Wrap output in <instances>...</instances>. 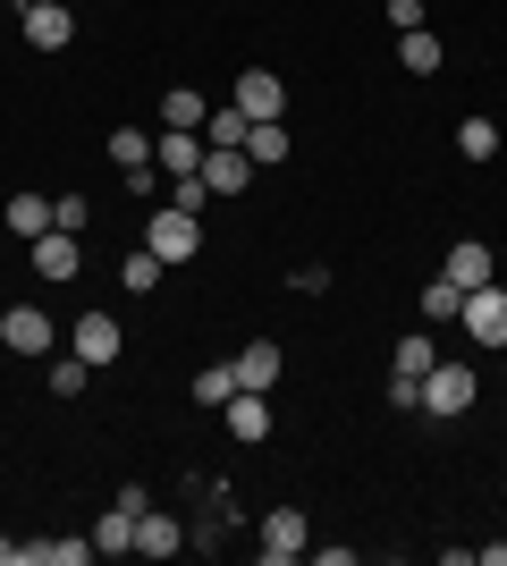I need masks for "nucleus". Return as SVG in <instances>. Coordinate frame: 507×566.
<instances>
[{
	"label": "nucleus",
	"mask_w": 507,
	"mask_h": 566,
	"mask_svg": "<svg viewBox=\"0 0 507 566\" xmlns=\"http://www.w3.org/2000/svg\"><path fill=\"white\" fill-rule=\"evenodd\" d=\"M145 245L169 262V271H187V262L203 254V220H194L187 203H169V195H161V203L145 212Z\"/></svg>",
	"instance_id": "obj_1"
},
{
	"label": "nucleus",
	"mask_w": 507,
	"mask_h": 566,
	"mask_svg": "<svg viewBox=\"0 0 507 566\" xmlns=\"http://www.w3.org/2000/svg\"><path fill=\"white\" fill-rule=\"evenodd\" d=\"M254 549H263L271 566H296L305 549H314V524H305V507H271V516L254 524Z\"/></svg>",
	"instance_id": "obj_2"
},
{
	"label": "nucleus",
	"mask_w": 507,
	"mask_h": 566,
	"mask_svg": "<svg viewBox=\"0 0 507 566\" xmlns=\"http://www.w3.org/2000/svg\"><path fill=\"white\" fill-rule=\"evenodd\" d=\"M457 331L474 338V347H507V287H465V305H457Z\"/></svg>",
	"instance_id": "obj_3"
},
{
	"label": "nucleus",
	"mask_w": 507,
	"mask_h": 566,
	"mask_svg": "<svg viewBox=\"0 0 507 566\" xmlns=\"http://www.w3.org/2000/svg\"><path fill=\"white\" fill-rule=\"evenodd\" d=\"M474 398H483V380H474V364H448V355H440L432 373H423V415H465Z\"/></svg>",
	"instance_id": "obj_4"
},
{
	"label": "nucleus",
	"mask_w": 507,
	"mask_h": 566,
	"mask_svg": "<svg viewBox=\"0 0 507 566\" xmlns=\"http://www.w3.org/2000/svg\"><path fill=\"white\" fill-rule=\"evenodd\" d=\"M0 347H9V355H51L60 331H51L43 305H9V313H0Z\"/></svg>",
	"instance_id": "obj_5"
},
{
	"label": "nucleus",
	"mask_w": 507,
	"mask_h": 566,
	"mask_svg": "<svg viewBox=\"0 0 507 566\" xmlns=\"http://www.w3.org/2000/svg\"><path fill=\"white\" fill-rule=\"evenodd\" d=\"M212 195H245L254 187V161H245V144H203V169H194Z\"/></svg>",
	"instance_id": "obj_6"
},
{
	"label": "nucleus",
	"mask_w": 507,
	"mask_h": 566,
	"mask_svg": "<svg viewBox=\"0 0 507 566\" xmlns=\"http://www.w3.org/2000/svg\"><path fill=\"white\" fill-rule=\"evenodd\" d=\"M229 364H237V389H279V373H288V355H279V338H245L237 355H229Z\"/></svg>",
	"instance_id": "obj_7"
},
{
	"label": "nucleus",
	"mask_w": 507,
	"mask_h": 566,
	"mask_svg": "<svg viewBox=\"0 0 507 566\" xmlns=\"http://www.w3.org/2000/svg\"><path fill=\"white\" fill-rule=\"evenodd\" d=\"M229 102H237L245 118H288V85H279L271 69H237V94Z\"/></svg>",
	"instance_id": "obj_8"
},
{
	"label": "nucleus",
	"mask_w": 507,
	"mask_h": 566,
	"mask_svg": "<svg viewBox=\"0 0 507 566\" xmlns=\"http://www.w3.org/2000/svg\"><path fill=\"white\" fill-rule=\"evenodd\" d=\"M119 322H110V313H76V331H68V347L76 355H85V364H94V373H102V364H119Z\"/></svg>",
	"instance_id": "obj_9"
},
{
	"label": "nucleus",
	"mask_w": 507,
	"mask_h": 566,
	"mask_svg": "<svg viewBox=\"0 0 507 566\" xmlns=\"http://www.w3.org/2000/svg\"><path fill=\"white\" fill-rule=\"evenodd\" d=\"M18 25H25V43H34V51H68V43H76V18L60 9V0H34Z\"/></svg>",
	"instance_id": "obj_10"
},
{
	"label": "nucleus",
	"mask_w": 507,
	"mask_h": 566,
	"mask_svg": "<svg viewBox=\"0 0 507 566\" xmlns=\"http://www.w3.org/2000/svg\"><path fill=\"white\" fill-rule=\"evenodd\" d=\"M220 415H229V440H245V449H263V440H271V398H263V389H237Z\"/></svg>",
	"instance_id": "obj_11"
},
{
	"label": "nucleus",
	"mask_w": 507,
	"mask_h": 566,
	"mask_svg": "<svg viewBox=\"0 0 507 566\" xmlns=\"http://www.w3.org/2000/svg\"><path fill=\"white\" fill-rule=\"evenodd\" d=\"M152 169H161V178H194V169H203V136L161 127V136H152Z\"/></svg>",
	"instance_id": "obj_12"
},
{
	"label": "nucleus",
	"mask_w": 507,
	"mask_h": 566,
	"mask_svg": "<svg viewBox=\"0 0 507 566\" xmlns=\"http://www.w3.org/2000/svg\"><path fill=\"white\" fill-rule=\"evenodd\" d=\"M440 280H457V287H490V280H499V262H490V245H483V237H457V245H448V271H440Z\"/></svg>",
	"instance_id": "obj_13"
},
{
	"label": "nucleus",
	"mask_w": 507,
	"mask_h": 566,
	"mask_svg": "<svg viewBox=\"0 0 507 566\" xmlns=\"http://www.w3.org/2000/svg\"><path fill=\"white\" fill-rule=\"evenodd\" d=\"M25 254H34V271H43V280H76V271H85V254H76V237H68V229H43Z\"/></svg>",
	"instance_id": "obj_14"
},
{
	"label": "nucleus",
	"mask_w": 507,
	"mask_h": 566,
	"mask_svg": "<svg viewBox=\"0 0 507 566\" xmlns=\"http://www.w3.org/2000/svg\"><path fill=\"white\" fill-rule=\"evenodd\" d=\"M178 549H187V524L145 507V516H136V558H178Z\"/></svg>",
	"instance_id": "obj_15"
},
{
	"label": "nucleus",
	"mask_w": 507,
	"mask_h": 566,
	"mask_svg": "<svg viewBox=\"0 0 507 566\" xmlns=\"http://www.w3.org/2000/svg\"><path fill=\"white\" fill-rule=\"evenodd\" d=\"M288 118H254V127H245V161H254V169H279V161H288Z\"/></svg>",
	"instance_id": "obj_16"
},
{
	"label": "nucleus",
	"mask_w": 507,
	"mask_h": 566,
	"mask_svg": "<svg viewBox=\"0 0 507 566\" xmlns=\"http://www.w3.org/2000/svg\"><path fill=\"white\" fill-rule=\"evenodd\" d=\"M440 60H448V51H440V34H432V25L398 34V69H406V76H440Z\"/></svg>",
	"instance_id": "obj_17"
},
{
	"label": "nucleus",
	"mask_w": 507,
	"mask_h": 566,
	"mask_svg": "<svg viewBox=\"0 0 507 566\" xmlns=\"http://www.w3.org/2000/svg\"><path fill=\"white\" fill-rule=\"evenodd\" d=\"M203 118H212V102L194 94V85H169V94H161V127H187V136H203Z\"/></svg>",
	"instance_id": "obj_18"
},
{
	"label": "nucleus",
	"mask_w": 507,
	"mask_h": 566,
	"mask_svg": "<svg viewBox=\"0 0 507 566\" xmlns=\"http://www.w3.org/2000/svg\"><path fill=\"white\" fill-rule=\"evenodd\" d=\"M9 229H18L25 245H34V237L51 229V195H9Z\"/></svg>",
	"instance_id": "obj_19"
},
{
	"label": "nucleus",
	"mask_w": 507,
	"mask_h": 566,
	"mask_svg": "<svg viewBox=\"0 0 507 566\" xmlns=\"http://www.w3.org/2000/svg\"><path fill=\"white\" fill-rule=\"evenodd\" d=\"M161 271H169V262L152 254V245H136V254L119 262V280H127V296H152V287H161Z\"/></svg>",
	"instance_id": "obj_20"
},
{
	"label": "nucleus",
	"mask_w": 507,
	"mask_h": 566,
	"mask_svg": "<svg viewBox=\"0 0 507 566\" xmlns=\"http://www.w3.org/2000/svg\"><path fill=\"white\" fill-rule=\"evenodd\" d=\"M85 380H94V364H85V355H51V398H85Z\"/></svg>",
	"instance_id": "obj_21"
},
{
	"label": "nucleus",
	"mask_w": 507,
	"mask_h": 566,
	"mask_svg": "<svg viewBox=\"0 0 507 566\" xmlns=\"http://www.w3.org/2000/svg\"><path fill=\"white\" fill-rule=\"evenodd\" d=\"M237 398V364H203L194 373V406H229Z\"/></svg>",
	"instance_id": "obj_22"
},
{
	"label": "nucleus",
	"mask_w": 507,
	"mask_h": 566,
	"mask_svg": "<svg viewBox=\"0 0 507 566\" xmlns=\"http://www.w3.org/2000/svg\"><path fill=\"white\" fill-rule=\"evenodd\" d=\"M94 549H102V558H119V549H136V516H127V507H110V516L94 524Z\"/></svg>",
	"instance_id": "obj_23"
},
{
	"label": "nucleus",
	"mask_w": 507,
	"mask_h": 566,
	"mask_svg": "<svg viewBox=\"0 0 507 566\" xmlns=\"http://www.w3.org/2000/svg\"><path fill=\"white\" fill-rule=\"evenodd\" d=\"M110 161H119V178L127 169H152V136L145 127H119V136H110Z\"/></svg>",
	"instance_id": "obj_24"
},
{
	"label": "nucleus",
	"mask_w": 507,
	"mask_h": 566,
	"mask_svg": "<svg viewBox=\"0 0 507 566\" xmlns=\"http://www.w3.org/2000/svg\"><path fill=\"white\" fill-rule=\"evenodd\" d=\"M432 364H440V347H432V338H398V355H389V373H406V380H423Z\"/></svg>",
	"instance_id": "obj_25"
},
{
	"label": "nucleus",
	"mask_w": 507,
	"mask_h": 566,
	"mask_svg": "<svg viewBox=\"0 0 507 566\" xmlns=\"http://www.w3.org/2000/svg\"><path fill=\"white\" fill-rule=\"evenodd\" d=\"M457 153L465 161H490V153H499V127H490V118H457Z\"/></svg>",
	"instance_id": "obj_26"
},
{
	"label": "nucleus",
	"mask_w": 507,
	"mask_h": 566,
	"mask_svg": "<svg viewBox=\"0 0 507 566\" xmlns=\"http://www.w3.org/2000/svg\"><path fill=\"white\" fill-rule=\"evenodd\" d=\"M245 127H254V118H245L237 102H220V111L203 118V144H245Z\"/></svg>",
	"instance_id": "obj_27"
},
{
	"label": "nucleus",
	"mask_w": 507,
	"mask_h": 566,
	"mask_svg": "<svg viewBox=\"0 0 507 566\" xmlns=\"http://www.w3.org/2000/svg\"><path fill=\"white\" fill-rule=\"evenodd\" d=\"M51 229L85 237V229H94V203H85V195H51Z\"/></svg>",
	"instance_id": "obj_28"
},
{
	"label": "nucleus",
	"mask_w": 507,
	"mask_h": 566,
	"mask_svg": "<svg viewBox=\"0 0 507 566\" xmlns=\"http://www.w3.org/2000/svg\"><path fill=\"white\" fill-rule=\"evenodd\" d=\"M457 305H465L457 280H432V287H423V322H457Z\"/></svg>",
	"instance_id": "obj_29"
},
{
	"label": "nucleus",
	"mask_w": 507,
	"mask_h": 566,
	"mask_svg": "<svg viewBox=\"0 0 507 566\" xmlns=\"http://www.w3.org/2000/svg\"><path fill=\"white\" fill-rule=\"evenodd\" d=\"M389 406H406V415H423V380H406V373H389Z\"/></svg>",
	"instance_id": "obj_30"
},
{
	"label": "nucleus",
	"mask_w": 507,
	"mask_h": 566,
	"mask_svg": "<svg viewBox=\"0 0 507 566\" xmlns=\"http://www.w3.org/2000/svg\"><path fill=\"white\" fill-rule=\"evenodd\" d=\"M389 25H398V34H414V25H423V0H389Z\"/></svg>",
	"instance_id": "obj_31"
},
{
	"label": "nucleus",
	"mask_w": 507,
	"mask_h": 566,
	"mask_svg": "<svg viewBox=\"0 0 507 566\" xmlns=\"http://www.w3.org/2000/svg\"><path fill=\"white\" fill-rule=\"evenodd\" d=\"M0 566H18V542H0Z\"/></svg>",
	"instance_id": "obj_32"
},
{
	"label": "nucleus",
	"mask_w": 507,
	"mask_h": 566,
	"mask_svg": "<svg viewBox=\"0 0 507 566\" xmlns=\"http://www.w3.org/2000/svg\"><path fill=\"white\" fill-rule=\"evenodd\" d=\"M25 9H34V0H25Z\"/></svg>",
	"instance_id": "obj_33"
}]
</instances>
